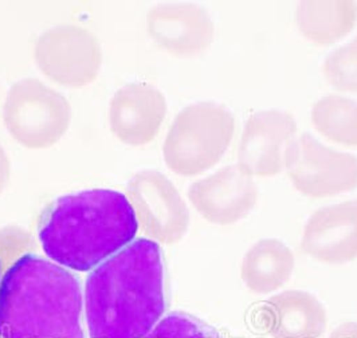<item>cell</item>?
<instances>
[{
    "instance_id": "1",
    "label": "cell",
    "mask_w": 357,
    "mask_h": 338,
    "mask_svg": "<svg viewBox=\"0 0 357 338\" xmlns=\"http://www.w3.org/2000/svg\"><path fill=\"white\" fill-rule=\"evenodd\" d=\"M84 309L89 338H144L165 312L160 246L135 239L90 271Z\"/></svg>"
},
{
    "instance_id": "2",
    "label": "cell",
    "mask_w": 357,
    "mask_h": 338,
    "mask_svg": "<svg viewBox=\"0 0 357 338\" xmlns=\"http://www.w3.org/2000/svg\"><path fill=\"white\" fill-rule=\"evenodd\" d=\"M139 232L124 194L93 188L58 197L40 219L38 238L46 256L86 272L130 245Z\"/></svg>"
},
{
    "instance_id": "3",
    "label": "cell",
    "mask_w": 357,
    "mask_h": 338,
    "mask_svg": "<svg viewBox=\"0 0 357 338\" xmlns=\"http://www.w3.org/2000/svg\"><path fill=\"white\" fill-rule=\"evenodd\" d=\"M84 294L72 271L27 252L0 282V338H85Z\"/></svg>"
},
{
    "instance_id": "4",
    "label": "cell",
    "mask_w": 357,
    "mask_h": 338,
    "mask_svg": "<svg viewBox=\"0 0 357 338\" xmlns=\"http://www.w3.org/2000/svg\"><path fill=\"white\" fill-rule=\"evenodd\" d=\"M235 118L220 104L202 101L181 109L162 145L167 167L180 176H197L218 164L231 144Z\"/></svg>"
},
{
    "instance_id": "5",
    "label": "cell",
    "mask_w": 357,
    "mask_h": 338,
    "mask_svg": "<svg viewBox=\"0 0 357 338\" xmlns=\"http://www.w3.org/2000/svg\"><path fill=\"white\" fill-rule=\"evenodd\" d=\"M72 117L69 100L38 78L15 82L3 107L7 132L27 149H47L61 141Z\"/></svg>"
},
{
    "instance_id": "6",
    "label": "cell",
    "mask_w": 357,
    "mask_h": 338,
    "mask_svg": "<svg viewBox=\"0 0 357 338\" xmlns=\"http://www.w3.org/2000/svg\"><path fill=\"white\" fill-rule=\"evenodd\" d=\"M34 58L39 70L54 84L82 89L97 79L104 55L100 40L90 30L59 24L38 36Z\"/></svg>"
},
{
    "instance_id": "7",
    "label": "cell",
    "mask_w": 357,
    "mask_h": 338,
    "mask_svg": "<svg viewBox=\"0 0 357 338\" xmlns=\"http://www.w3.org/2000/svg\"><path fill=\"white\" fill-rule=\"evenodd\" d=\"M284 168L294 188L312 199L357 188L356 156L331 149L306 132L286 146Z\"/></svg>"
},
{
    "instance_id": "8",
    "label": "cell",
    "mask_w": 357,
    "mask_h": 338,
    "mask_svg": "<svg viewBox=\"0 0 357 338\" xmlns=\"http://www.w3.org/2000/svg\"><path fill=\"white\" fill-rule=\"evenodd\" d=\"M139 229L158 245H176L188 231L190 210L175 184L155 169L135 174L126 190Z\"/></svg>"
},
{
    "instance_id": "9",
    "label": "cell",
    "mask_w": 357,
    "mask_h": 338,
    "mask_svg": "<svg viewBox=\"0 0 357 338\" xmlns=\"http://www.w3.org/2000/svg\"><path fill=\"white\" fill-rule=\"evenodd\" d=\"M145 26L152 42L178 59L197 58L214 42V20L206 8L194 3L153 6L146 13Z\"/></svg>"
},
{
    "instance_id": "10",
    "label": "cell",
    "mask_w": 357,
    "mask_h": 338,
    "mask_svg": "<svg viewBox=\"0 0 357 338\" xmlns=\"http://www.w3.org/2000/svg\"><path fill=\"white\" fill-rule=\"evenodd\" d=\"M289 112L268 109L248 118L238 146V167L251 178H273L284 169L286 146L297 137Z\"/></svg>"
},
{
    "instance_id": "11",
    "label": "cell",
    "mask_w": 357,
    "mask_h": 338,
    "mask_svg": "<svg viewBox=\"0 0 357 338\" xmlns=\"http://www.w3.org/2000/svg\"><path fill=\"white\" fill-rule=\"evenodd\" d=\"M258 197L255 181L238 165L223 167L188 188V200L194 208L218 226H231L245 219L254 210Z\"/></svg>"
},
{
    "instance_id": "12",
    "label": "cell",
    "mask_w": 357,
    "mask_h": 338,
    "mask_svg": "<svg viewBox=\"0 0 357 338\" xmlns=\"http://www.w3.org/2000/svg\"><path fill=\"white\" fill-rule=\"evenodd\" d=\"M167 112V100L161 90L148 82H130L110 100L109 126L121 143L144 146L156 139Z\"/></svg>"
},
{
    "instance_id": "13",
    "label": "cell",
    "mask_w": 357,
    "mask_h": 338,
    "mask_svg": "<svg viewBox=\"0 0 357 338\" xmlns=\"http://www.w3.org/2000/svg\"><path fill=\"white\" fill-rule=\"evenodd\" d=\"M301 246L325 265L357 259V199L322 207L309 217Z\"/></svg>"
},
{
    "instance_id": "14",
    "label": "cell",
    "mask_w": 357,
    "mask_h": 338,
    "mask_svg": "<svg viewBox=\"0 0 357 338\" xmlns=\"http://www.w3.org/2000/svg\"><path fill=\"white\" fill-rule=\"evenodd\" d=\"M257 320L273 338H320L328 326V313L313 294L287 290L262 303Z\"/></svg>"
},
{
    "instance_id": "15",
    "label": "cell",
    "mask_w": 357,
    "mask_h": 338,
    "mask_svg": "<svg viewBox=\"0 0 357 338\" xmlns=\"http://www.w3.org/2000/svg\"><path fill=\"white\" fill-rule=\"evenodd\" d=\"M294 252L282 240L266 238L254 243L241 262V278L255 294L280 290L293 275Z\"/></svg>"
},
{
    "instance_id": "16",
    "label": "cell",
    "mask_w": 357,
    "mask_h": 338,
    "mask_svg": "<svg viewBox=\"0 0 357 338\" xmlns=\"http://www.w3.org/2000/svg\"><path fill=\"white\" fill-rule=\"evenodd\" d=\"M301 36L319 46H329L348 36L357 24L355 0H304L296 10Z\"/></svg>"
},
{
    "instance_id": "17",
    "label": "cell",
    "mask_w": 357,
    "mask_h": 338,
    "mask_svg": "<svg viewBox=\"0 0 357 338\" xmlns=\"http://www.w3.org/2000/svg\"><path fill=\"white\" fill-rule=\"evenodd\" d=\"M316 130L332 143L357 146V101L329 94L316 101L310 112Z\"/></svg>"
},
{
    "instance_id": "18",
    "label": "cell",
    "mask_w": 357,
    "mask_h": 338,
    "mask_svg": "<svg viewBox=\"0 0 357 338\" xmlns=\"http://www.w3.org/2000/svg\"><path fill=\"white\" fill-rule=\"evenodd\" d=\"M322 72L332 88L357 93V36L325 58Z\"/></svg>"
},
{
    "instance_id": "19",
    "label": "cell",
    "mask_w": 357,
    "mask_h": 338,
    "mask_svg": "<svg viewBox=\"0 0 357 338\" xmlns=\"http://www.w3.org/2000/svg\"><path fill=\"white\" fill-rule=\"evenodd\" d=\"M144 338H222L213 328L185 313L162 317Z\"/></svg>"
},
{
    "instance_id": "20",
    "label": "cell",
    "mask_w": 357,
    "mask_h": 338,
    "mask_svg": "<svg viewBox=\"0 0 357 338\" xmlns=\"http://www.w3.org/2000/svg\"><path fill=\"white\" fill-rule=\"evenodd\" d=\"M30 242L27 232L17 227H7L0 231V262L4 270L27 254L26 249H29Z\"/></svg>"
},
{
    "instance_id": "21",
    "label": "cell",
    "mask_w": 357,
    "mask_h": 338,
    "mask_svg": "<svg viewBox=\"0 0 357 338\" xmlns=\"http://www.w3.org/2000/svg\"><path fill=\"white\" fill-rule=\"evenodd\" d=\"M10 178H11V162H10L6 151L0 145V195L7 188V185L10 183Z\"/></svg>"
},
{
    "instance_id": "22",
    "label": "cell",
    "mask_w": 357,
    "mask_h": 338,
    "mask_svg": "<svg viewBox=\"0 0 357 338\" xmlns=\"http://www.w3.org/2000/svg\"><path fill=\"white\" fill-rule=\"evenodd\" d=\"M329 338H357V322H345L340 325Z\"/></svg>"
},
{
    "instance_id": "23",
    "label": "cell",
    "mask_w": 357,
    "mask_h": 338,
    "mask_svg": "<svg viewBox=\"0 0 357 338\" xmlns=\"http://www.w3.org/2000/svg\"><path fill=\"white\" fill-rule=\"evenodd\" d=\"M3 272H4V268H3V265H1V262H0V282H1V277H3Z\"/></svg>"
}]
</instances>
